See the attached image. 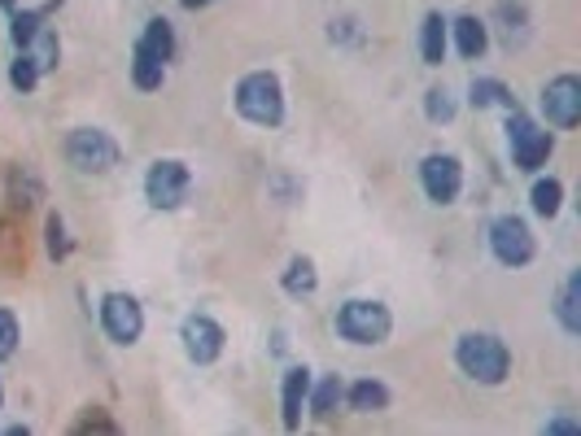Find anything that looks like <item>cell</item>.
Listing matches in <instances>:
<instances>
[{
    "mask_svg": "<svg viewBox=\"0 0 581 436\" xmlns=\"http://www.w3.org/2000/svg\"><path fill=\"white\" fill-rule=\"evenodd\" d=\"M455 362H459L472 379H481V384H503L507 371H511L507 345H503L498 336H490V332H468V336H459Z\"/></svg>",
    "mask_w": 581,
    "mask_h": 436,
    "instance_id": "6da1fadb",
    "label": "cell"
},
{
    "mask_svg": "<svg viewBox=\"0 0 581 436\" xmlns=\"http://www.w3.org/2000/svg\"><path fill=\"white\" fill-rule=\"evenodd\" d=\"M236 110H240V119H249L258 127H280V119H284V88H280V79L271 71L245 75L240 88H236Z\"/></svg>",
    "mask_w": 581,
    "mask_h": 436,
    "instance_id": "7a4b0ae2",
    "label": "cell"
},
{
    "mask_svg": "<svg viewBox=\"0 0 581 436\" xmlns=\"http://www.w3.org/2000/svg\"><path fill=\"white\" fill-rule=\"evenodd\" d=\"M394 319L381 301H346L337 310V332L350 340V345H381L390 336Z\"/></svg>",
    "mask_w": 581,
    "mask_h": 436,
    "instance_id": "3957f363",
    "label": "cell"
},
{
    "mask_svg": "<svg viewBox=\"0 0 581 436\" xmlns=\"http://www.w3.org/2000/svg\"><path fill=\"white\" fill-rule=\"evenodd\" d=\"M66 162L84 175H106L110 166H119V145L97 127H79L66 140Z\"/></svg>",
    "mask_w": 581,
    "mask_h": 436,
    "instance_id": "277c9868",
    "label": "cell"
},
{
    "mask_svg": "<svg viewBox=\"0 0 581 436\" xmlns=\"http://www.w3.org/2000/svg\"><path fill=\"white\" fill-rule=\"evenodd\" d=\"M490 249H494V258L503 262V266H529L533 262V232L524 227V219H516V214H503V219H494V227H490Z\"/></svg>",
    "mask_w": 581,
    "mask_h": 436,
    "instance_id": "5b68a950",
    "label": "cell"
},
{
    "mask_svg": "<svg viewBox=\"0 0 581 436\" xmlns=\"http://www.w3.org/2000/svg\"><path fill=\"white\" fill-rule=\"evenodd\" d=\"M507 140H511V158H516L520 171H537V166L551 158V149H555L551 132H542V127H537L533 119H524V114H511Z\"/></svg>",
    "mask_w": 581,
    "mask_h": 436,
    "instance_id": "8992f818",
    "label": "cell"
},
{
    "mask_svg": "<svg viewBox=\"0 0 581 436\" xmlns=\"http://www.w3.org/2000/svg\"><path fill=\"white\" fill-rule=\"evenodd\" d=\"M542 114L546 123H555L559 132H572L581 123V79L577 75H559L546 84L542 92Z\"/></svg>",
    "mask_w": 581,
    "mask_h": 436,
    "instance_id": "52a82bcc",
    "label": "cell"
},
{
    "mask_svg": "<svg viewBox=\"0 0 581 436\" xmlns=\"http://www.w3.org/2000/svg\"><path fill=\"white\" fill-rule=\"evenodd\" d=\"M188 188H193V175H188L184 162H158V166L149 171V179H145V197H149V205H158V210L184 205Z\"/></svg>",
    "mask_w": 581,
    "mask_h": 436,
    "instance_id": "ba28073f",
    "label": "cell"
},
{
    "mask_svg": "<svg viewBox=\"0 0 581 436\" xmlns=\"http://www.w3.org/2000/svg\"><path fill=\"white\" fill-rule=\"evenodd\" d=\"M420 179H424L429 201L450 205V201L459 197V188H463V166H459V158H450V153H429L424 166H420Z\"/></svg>",
    "mask_w": 581,
    "mask_h": 436,
    "instance_id": "9c48e42d",
    "label": "cell"
},
{
    "mask_svg": "<svg viewBox=\"0 0 581 436\" xmlns=\"http://www.w3.org/2000/svg\"><path fill=\"white\" fill-rule=\"evenodd\" d=\"M101 323H106L110 340H119V345H136L145 332V314H140L136 297H127V292H110L101 301Z\"/></svg>",
    "mask_w": 581,
    "mask_h": 436,
    "instance_id": "30bf717a",
    "label": "cell"
},
{
    "mask_svg": "<svg viewBox=\"0 0 581 436\" xmlns=\"http://www.w3.org/2000/svg\"><path fill=\"white\" fill-rule=\"evenodd\" d=\"M184 353L193 358V362H214L219 353H223V327L214 323V319H206V314H193L188 323H184Z\"/></svg>",
    "mask_w": 581,
    "mask_h": 436,
    "instance_id": "8fae6325",
    "label": "cell"
},
{
    "mask_svg": "<svg viewBox=\"0 0 581 436\" xmlns=\"http://www.w3.org/2000/svg\"><path fill=\"white\" fill-rule=\"evenodd\" d=\"M307 388H311V371L307 366H294L284 375V427L294 432L302 423V401H307Z\"/></svg>",
    "mask_w": 581,
    "mask_h": 436,
    "instance_id": "7c38bea8",
    "label": "cell"
},
{
    "mask_svg": "<svg viewBox=\"0 0 581 436\" xmlns=\"http://www.w3.org/2000/svg\"><path fill=\"white\" fill-rule=\"evenodd\" d=\"M450 32H455V45H459V53H463L468 62H477V58L490 49V36H485V23H481V18H459Z\"/></svg>",
    "mask_w": 581,
    "mask_h": 436,
    "instance_id": "4fadbf2b",
    "label": "cell"
},
{
    "mask_svg": "<svg viewBox=\"0 0 581 436\" xmlns=\"http://www.w3.org/2000/svg\"><path fill=\"white\" fill-rule=\"evenodd\" d=\"M420 53H424V66H442V62H446V18H442V14H429V18H424Z\"/></svg>",
    "mask_w": 581,
    "mask_h": 436,
    "instance_id": "5bb4252c",
    "label": "cell"
},
{
    "mask_svg": "<svg viewBox=\"0 0 581 436\" xmlns=\"http://www.w3.org/2000/svg\"><path fill=\"white\" fill-rule=\"evenodd\" d=\"M346 401H350V410H359V414H376V410L390 406V388H385L381 379H359V384L346 393Z\"/></svg>",
    "mask_w": 581,
    "mask_h": 436,
    "instance_id": "9a60e30c",
    "label": "cell"
},
{
    "mask_svg": "<svg viewBox=\"0 0 581 436\" xmlns=\"http://www.w3.org/2000/svg\"><path fill=\"white\" fill-rule=\"evenodd\" d=\"M32 62H36V71L45 75V71H53L58 66V58H62V45H58V36L49 32V27H40L32 40H27V49H23Z\"/></svg>",
    "mask_w": 581,
    "mask_h": 436,
    "instance_id": "2e32d148",
    "label": "cell"
},
{
    "mask_svg": "<svg viewBox=\"0 0 581 436\" xmlns=\"http://www.w3.org/2000/svg\"><path fill=\"white\" fill-rule=\"evenodd\" d=\"M559 323H564V332H581V275H568V284L559 288Z\"/></svg>",
    "mask_w": 581,
    "mask_h": 436,
    "instance_id": "e0dca14e",
    "label": "cell"
},
{
    "mask_svg": "<svg viewBox=\"0 0 581 436\" xmlns=\"http://www.w3.org/2000/svg\"><path fill=\"white\" fill-rule=\"evenodd\" d=\"M162 75H166V62H158L145 45H136V62H132V79H136V88L153 92V88H162Z\"/></svg>",
    "mask_w": 581,
    "mask_h": 436,
    "instance_id": "ac0fdd59",
    "label": "cell"
},
{
    "mask_svg": "<svg viewBox=\"0 0 581 436\" xmlns=\"http://www.w3.org/2000/svg\"><path fill=\"white\" fill-rule=\"evenodd\" d=\"M316 284H320V275H316V262H311V258H294V262H288V271H284V292L311 297Z\"/></svg>",
    "mask_w": 581,
    "mask_h": 436,
    "instance_id": "d6986e66",
    "label": "cell"
},
{
    "mask_svg": "<svg viewBox=\"0 0 581 436\" xmlns=\"http://www.w3.org/2000/svg\"><path fill=\"white\" fill-rule=\"evenodd\" d=\"M158 62H171V53H175V32H171V23L166 18H153L149 27H145V40H140Z\"/></svg>",
    "mask_w": 581,
    "mask_h": 436,
    "instance_id": "ffe728a7",
    "label": "cell"
},
{
    "mask_svg": "<svg viewBox=\"0 0 581 436\" xmlns=\"http://www.w3.org/2000/svg\"><path fill=\"white\" fill-rule=\"evenodd\" d=\"M472 105H477V110H490V105H507V110H516L511 92H507L498 79H477V84H472Z\"/></svg>",
    "mask_w": 581,
    "mask_h": 436,
    "instance_id": "44dd1931",
    "label": "cell"
},
{
    "mask_svg": "<svg viewBox=\"0 0 581 436\" xmlns=\"http://www.w3.org/2000/svg\"><path fill=\"white\" fill-rule=\"evenodd\" d=\"M559 201H564V184L559 179H537L533 184V210L542 219H555L559 214Z\"/></svg>",
    "mask_w": 581,
    "mask_h": 436,
    "instance_id": "7402d4cb",
    "label": "cell"
},
{
    "mask_svg": "<svg viewBox=\"0 0 581 436\" xmlns=\"http://www.w3.org/2000/svg\"><path fill=\"white\" fill-rule=\"evenodd\" d=\"M342 397H346V388H342V379H337V375L320 379V388H316V397H311V410H316V419H329V414L342 406Z\"/></svg>",
    "mask_w": 581,
    "mask_h": 436,
    "instance_id": "603a6c76",
    "label": "cell"
},
{
    "mask_svg": "<svg viewBox=\"0 0 581 436\" xmlns=\"http://www.w3.org/2000/svg\"><path fill=\"white\" fill-rule=\"evenodd\" d=\"M45 14H49V10H23V14L14 18V45H18V49H27V40L45 27Z\"/></svg>",
    "mask_w": 581,
    "mask_h": 436,
    "instance_id": "cb8c5ba5",
    "label": "cell"
},
{
    "mask_svg": "<svg viewBox=\"0 0 581 436\" xmlns=\"http://www.w3.org/2000/svg\"><path fill=\"white\" fill-rule=\"evenodd\" d=\"M424 114H429L433 123H450V119H455V97H450L446 88H433V92L424 97Z\"/></svg>",
    "mask_w": 581,
    "mask_h": 436,
    "instance_id": "d4e9b609",
    "label": "cell"
},
{
    "mask_svg": "<svg viewBox=\"0 0 581 436\" xmlns=\"http://www.w3.org/2000/svg\"><path fill=\"white\" fill-rule=\"evenodd\" d=\"M10 84H14L18 92H32V88L40 84V71H36V62H32L27 53H18V62L10 66Z\"/></svg>",
    "mask_w": 581,
    "mask_h": 436,
    "instance_id": "484cf974",
    "label": "cell"
},
{
    "mask_svg": "<svg viewBox=\"0 0 581 436\" xmlns=\"http://www.w3.org/2000/svg\"><path fill=\"white\" fill-rule=\"evenodd\" d=\"M18 349V319L10 310H0V358H10Z\"/></svg>",
    "mask_w": 581,
    "mask_h": 436,
    "instance_id": "4316f807",
    "label": "cell"
},
{
    "mask_svg": "<svg viewBox=\"0 0 581 436\" xmlns=\"http://www.w3.org/2000/svg\"><path fill=\"white\" fill-rule=\"evenodd\" d=\"M49 253L66 258V236H62V219L58 214H49Z\"/></svg>",
    "mask_w": 581,
    "mask_h": 436,
    "instance_id": "83f0119b",
    "label": "cell"
},
{
    "mask_svg": "<svg viewBox=\"0 0 581 436\" xmlns=\"http://www.w3.org/2000/svg\"><path fill=\"white\" fill-rule=\"evenodd\" d=\"M546 432H577V423L572 419H555V423H546Z\"/></svg>",
    "mask_w": 581,
    "mask_h": 436,
    "instance_id": "f1b7e54d",
    "label": "cell"
},
{
    "mask_svg": "<svg viewBox=\"0 0 581 436\" xmlns=\"http://www.w3.org/2000/svg\"><path fill=\"white\" fill-rule=\"evenodd\" d=\"M184 10H201V5H214V0H180Z\"/></svg>",
    "mask_w": 581,
    "mask_h": 436,
    "instance_id": "f546056e",
    "label": "cell"
}]
</instances>
